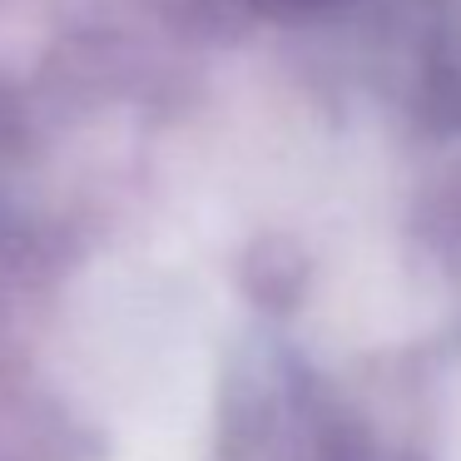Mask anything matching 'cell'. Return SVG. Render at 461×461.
<instances>
[{
	"label": "cell",
	"mask_w": 461,
	"mask_h": 461,
	"mask_svg": "<svg viewBox=\"0 0 461 461\" xmlns=\"http://www.w3.org/2000/svg\"><path fill=\"white\" fill-rule=\"evenodd\" d=\"M110 461H209V431H134V437H114Z\"/></svg>",
	"instance_id": "obj_1"
}]
</instances>
